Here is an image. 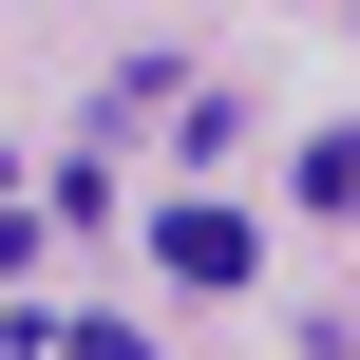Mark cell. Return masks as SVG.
I'll return each mask as SVG.
<instances>
[{
    "instance_id": "6da1fadb",
    "label": "cell",
    "mask_w": 360,
    "mask_h": 360,
    "mask_svg": "<svg viewBox=\"0 0 360 360\" xmlns=\"http://www.w3.org/2000/svg\"><path fill=\"white\" fill-rule=\"evenodd\" d=\"M152 247H171L190 285H247V209H152Z\"/></svg>"
},
{
    "instance_id": "7a4b0ae2",
    "label": "cell",
    "mask_w": 360,
    "mask_h": 360,
    "mask_svg": "<svg viewBox=\"0 0 360 360\" xmlns=\"http://www.w3.org/2000/svg\"><path fill=\"white\" fill-rule=\"evenodd\" d=\"M0 360H152L133 323H38V342H0Z\"/></svg>"
}]
</instances>
